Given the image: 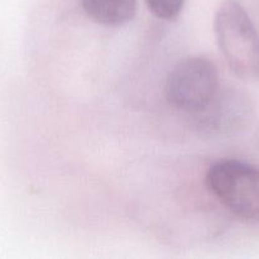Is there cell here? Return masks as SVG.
<instances>
[{
    "label": "cell",
    "mask_w": 259,
    "mask_h": 259,
    "mask_svg": "<svg viewBox=\"0 0 259 259\" xmlns=\"http://www.w3.org/2000/svg\"><path fill=\"white\" fill-rule=\"evenodd\" d=\"M210 194L234 217L259 222V169L238 159L212 164L205 177Z\"/></svg>",
    "instance_id": "2"
},
{
    "label": "cell",
    "mask_w": 259,
    "mask_h": 259,
    "mask_svg": "<svg viewBox=\"0 0 259 259\" xmlns=\"http://www.w3.org/2000/svg\"><path fill=\"white\" fill-rule=\"evenodd\" d=\"M164 90L175 109L195 115L219 93L217 66L205 56L184 58L169 71Z\"/></svg>",
    "instance_id": "3"
},
{
    "label": "cell",
    "mask_w": 259,
    "mask_h": 259,
    "mask_svg": "<svg viewBox=\"0 0 259 259\" xmlns=\"http://www.w3.org/2000/svg\"><path fill=\"white\" fill-rule=\"evenodd\" d=\"M149 12L161 20H175L184 9L185 0H144Z\"/></svg>",
    "instance_id": "6"
},
{
    "label": "cell",
    "mask_w": 259,
    "mask_h": 259,
    "mask_svg": "<svg viewBox=\"0 0 259 259\" xmlns=\"http://www.w3.org/2000/svg\"><path fill=\"white\" fill-rule=\"evenodd\" d=\"M252 108L242 94L220 91L206 108L195 114L197 126L206 133L224 134L243 128L250 119Z\"/></svg>",
    "instance_id": "4"
},
{
    "label": "cell",
    "mask_w": 259,
    "mask_h": 259,
    "mask_svg": "<svg viewBox=\"0 0 259 259\" xmlns=\"http://www.w3.org/2000/svg\"><path fill=\"white\" fill-rule=\"evenodd\" d=\"M214 29L230 70L243 80H259V34L238 0H224L219 5Z\"/></svg>",
    "instance_id": "1"
},
{
    "label": "cell",
    "mask_w": 259,
    "mask_h": 259,
    "mask_svg": "<svg viewBox=\"0 0 259 259\" xmlns=\"http://www.w3.org/2000/svg\"><path fill=\"white\" fill-rule=\"evenodd\" d=\"M85 14L104 27H123L136 17L137 0H81Z\"/></svg>",
    "instance_id": "5"
}]
</instances>
